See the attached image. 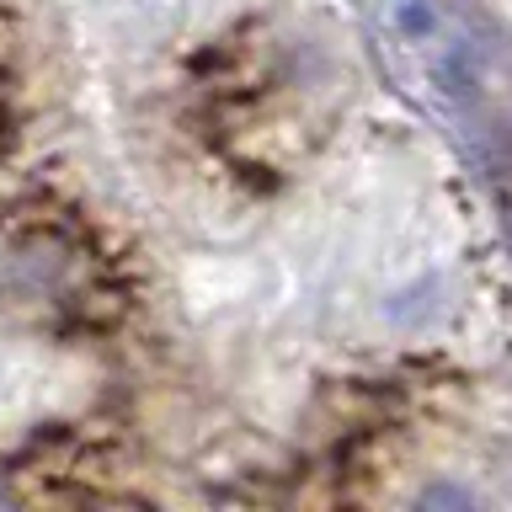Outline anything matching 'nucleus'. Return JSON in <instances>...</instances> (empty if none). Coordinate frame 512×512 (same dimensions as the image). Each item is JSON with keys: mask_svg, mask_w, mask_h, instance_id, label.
Listing matches in <instances>:
<instances>
[{"mask_svg": "<svg viewBox=\"0 0 512 512\" xmlns=\"http://www.w3.org/2000/svg\"><path fill=\"white\" fill-rule=\"evenodd\" d=\"M0 64H6V38H0Z\"/></svg>", "mask_w": 512, "mask_h": 512, "instance_id": "obj_1", "label": "nucleus"}]
</instances>
